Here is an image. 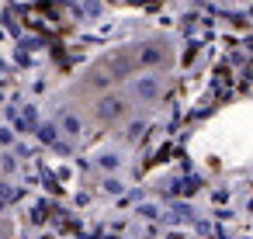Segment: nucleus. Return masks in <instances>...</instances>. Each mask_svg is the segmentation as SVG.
I'll use <instances>...</instances> for the list:
<instances>
[{"label": "nucleus", "instance_id": "nucleus-1", "mask_svg": "<svg viewBox=\"0 0 253 239\" xmlns=\"http://www.w3.org/2000/svg\"><path fill=\"white\" fill-rule=\"evenodd\" d=\"M167 87H170L167 70H139L125 80V94L135 108H156L167 97Z\"/></svg>", "mask_w": 253, "mask_h": 239}, {"label": "nucleus", "instance_id": "nucleus-2", "mask_svg": "<svg viewBox=\"0 0 253 239\" xmlns=\"http://www.w3.org/2000/svg\"><path fill=\"white\" fill-rule=\"evenodd\" d=\"M132 111H135V104L128 101L125 87H122V90H104V94H97L94 104H90V121H94L97 128H115V125H122Z\"/></svg>", "mask_w": 253, "mask_h": 239}, {"label": "nucleus", "instance_id": "nucleus-3", "mask_svg": "<svg viewBox=\"0 0 253 239\" xmlns=\"http://www.w3.org/2000/svg\"><path fill=\"white\" fill-rule=\"evenodd\" d=\"M128 56H132V70L135 73L139 70H170V63H173V49L160 35H149V39L135 42L128 49Z\"/></svg>", "mask_w": 253, "mask_h": 239}, {"label": "nucleus", "instance_id": "nucleus-4", "mask_svg": "<svg viewBox=\"0 0 253 239\" xmlns=\"http://www.w3.org/2000/svg\"><path fill=\"white\" fill-rule=\"evenodd\" d=\"M59 128H63L70 139H80L87 125H84V118H80L77 111H63V115H59Z\"/></svg>", "mask_w": 253, "mask_h": 239}]
</instances>
